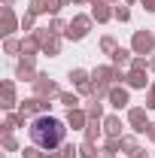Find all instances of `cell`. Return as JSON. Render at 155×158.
<instances>
[{"instance_id":"cell-1","label":"cell","mask_w":155,"mask_h":158,"mask_svg":"<svg viewBox=\"0 0 155 158\" xmlns=\"http://www.w3.org/2000/svg\"><path fill=\"white\" fill-rule=\"evenodd\" d=\"M31 140L43 146V149H55L61 140H64V125L58 118H37L31 125Z\"/></svg>"}]
</instances>
